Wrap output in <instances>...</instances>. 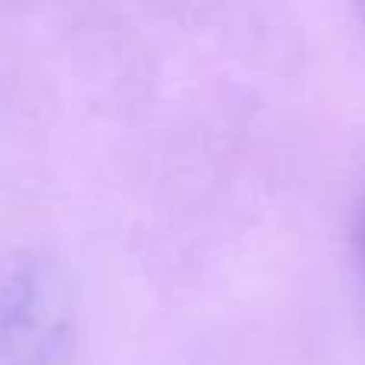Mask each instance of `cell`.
<instances>
[{"label": "cell", "instance_id": "1", "mask_svg": "<svg viewBox=\"0 0 365 365\" xmlns=\"http://www.w3.org/2000/svg\"><path fill=\"white\" fill-rule=\"evenodd\" d=\"M77 304L51 253L23 247L0 263V365H74Z\"/></svg>", "mask_w": 365, "mask_h": 365}, {"label": "cell", "instance_id": "2", "mask_svg": "<svg viewBox=\"0 0 365 365\" xmlns=\"http://www.w3.org/2000/svg\"><path fill=\"white\" fill-rule=\"evenodd\" d=\"M356 263H359V276L365 285V202L359 208V218H356Z\"/></svg>", "mask_w": 365, "mask_h": 365}, {"label": "cell", "instance_id": "3", "mask_svg": "<svg viewBox=\"0 0 365 365\" xmlns=\"http://www.w3.org/2000/svg\"><path fill=\"white\" fill-rule=\"evenodd\" d=\"M359 23H362V32H365V4L359 6Z\"/></svg>", "mask_w": 365, "mask_h": 365}]
</instances>
